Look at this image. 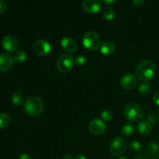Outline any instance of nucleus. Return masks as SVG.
<instances>
[{"label": "nucleus", "instance_id": "12", "mask_svg": "<svg viewBox=\"0 0 159 159\" xmlns=\"http://www.w3.org/2000/svg\"><path fill=\"white\" fill-rule=\"evenodd\" d=\"M136 77L132 74H127L123 76L120 79V84L124 89H132L137 85Z\"/></svg>", "mask_w": 159, "mask_h": 159}, {"label": "nucleus", "instance_id": "23", "mask_svg": "<svg viewBox=\"0 0 159 159\" xmlns=\"http://www.w3.org/2000/svg\"><path fill=\"white\" fill-rule=\"evenodd\" d=\"M148 122L150 123L151 124H153V125H156L158 123V120H159V116L157 113L155 112H152L150 114L148 115Z\"/></svg>", "mask_w": 159, "mask_h": 159}, {"label": "nucleus", "instance_id": "9", "mask_svg": "<svg viewBox=\"0 0 159 159\" xmlns=\"http://www.w3.org/2000/svg\"><path fill=\"white\" fill-rule=\"evenodd\" d=\"M82 7L89 13H96L102 7V2L100 0H84Z\"/></svg>", "mask_w": 159, "mask_h": 159}, {"label": "nucleus", "instance_id": "17", "mask_svg": "<svg viewBox=\"0 0 159 159\" xmlns=\"http://www.w3.org/2000/svg\"><path fill=\"white\" fill-rule=\"evenodd\" d=\"M102 16L107 20H112L115 17V12L111 6H106L102 11Z\"/></svg>", "mask_w": 159, "mask_h": 159}, {"label": "nucleus", "instance_id": "13", "mask_svg": "<svg viewBox=\"0 0 159 159\" xmlns=\"http://www.w3.org/2000/svg\"><path fill=\"white\" fill-rule=\"evenodd\" d=\"M61 43L62 48L68 52H75L77 49V43H76L75 40L70 37H63Z\"/></svg>", "mask_w": 159, "mask_h": 159}, {"label": "nucleus", "instance_id": "31", "mask_svg": "<svg viewBox=\"0 0 159 159\" xmlns=\"http://www.w3.org/2000/svg\"><path fill=\"white\" fill-rule=\"evenodd\" d=\"M73 159H86L85 156H83V155H76L75 157H74V158Z\"/></svg>", "mask_w": 159, "mask_h": 159}, {"label": "nucleus", "instance_id": "26", "mask_svg": "<svg viewBox=\"0 0 159 159\" xmlns=\"http://www.w3.org/2000/svg\"><path fill=\"white\" fill-rule=\"evenodd\" d=\"M87 59L84 55H78L75 58V63L78 65H82L86 62Z\"/></svg>", "mask_w": 159, "mask_h": 159}, {"label": "nucleus", "instance_id": "36", "mask_svg": "<svg viewBox=\"0 0 159 159\" xmlns=\"http://www.w3.org/2000/svg\"><path fill=\"white\" fill-rule=\"evenodd\" d=\"M118 159H128L127 158H126V157L123 156V157H120V158H119Z\"/></svg>", "mask_w": 159, "mask_h": 159}, {"label": "nucleus", "instance_id": "20", "mask_svg": "<svg viewBox=\"0 0 159 159\" xmlns=\"http://www.w3.org/2000/svg\"><path fill=\"white\" fill-rule=\"evenodd\" d=\"M26 53L24 51H17L13 56V59L17 62H23L26 59Z\"/></svg>", "mask_w": 159, "mask_h": 159}, {"label": "nucleus", "instance_id": "2", "mask_svg": "<svg viewBox=\"0 0 159 159\" xmlns=\"http://www.w3.org/2000/svg\"><path fill=\"white\" fill-rule=\"evenodd\" d=\"M43 110V102L40 97L31 96L26 100L24 103V110L31 116H38Z\"/></svg>", "mask_w": 159, "mask_h": 159}, {"label": "nucleus", "instance_id": "30", "mask_svg": "<svg viewBox=\"0 0 159 159\" xmlns=\"http://www.w3.org/2000/svg\"><path fill=\"white\" fill-rule=\"evenodd\" d=\"M19 159H31V158L29 155H27V154H22L20 156V158H19Z\"/></svg>", "mask_w": 159, "mask_h": 159}, {"label": "nucleus", "instance_id": "27", "mask_svg": "<svg viewBox=\"0 0 159 159\" xmlns=\"http://www.w3.org/2000/svg\"><path fill=\"white\" fill-rule=\"evenodd\" d=\"M7 9V4L3 0H0V14L4 13Z\"/></svg>", "mask_w": 159, "mask_h": 159}, {"label": "nucleus", "instance_id": "1", "mask_svg": "<svg viewBox=\"0 0 159 159\" xmlns=\"http://www.w3.org/2000/svg\"><path fill=\"white\" fill-rule=\"evenodd\" d=\"M155 71V67L153 62L149 60H144L140 62L136 68V75L138 79L144 82H148L153 77Z\"/></svg>", "mask_w": 159, "mask_h": 159}, {"label": "nucleus", "instance_id": "6", "mask_svg": "<svg viewBox=\"0 0 159 159\" xmlns=\"http://www.w3.org/2000/svg\"><path fill=\"white\" fill-rule=\"evenodd\" d=\"M127 149V141L124 138L117 137L111 141L110 144V152L114 156H120L125 152Z\"/></svg>", "mask_w": 159, "mask_h": 159}, {"label": "nucleus", "instance_id": "4", "mask_svg": "<svg viewBox=\"0 0 159 159\" xmlns=\"http://www.w3.org/2000/svg\"><path fill=\"white\" fill-rule=\"evenodd\" d=\"M82 43L85 48H86L89 51H96L99 49L100 46L101 40L97 34L93 31H89L84 34Z\"/></svg>", "mask_w": 159, "mask_h": 159}, {"label": "nucleus", "instance_id": "32", "mask_svg": "<svg viewBox=\"0 0 159 159\" xmlns=\"http://www.w3.org/2000/svg\"><path fill=\"white\" fill-rule=\"evenodd\" d=\"M134 159H148V158L146 156H144V155H139V156H138Z\"/></svg>", "mask_w": 159, "mask_h": 159}, {"label": "nucleus", "instance_id": "18", "mask_svg": "<svg viewBox=\"0 0 159 159\" xmlns=\"http://www.w3.org/2000/svg\"><path fill=\"white\" fill-rule=\"evenodd\" d=\"M135 130V127L131 124H126L122 127V133L126 136H130L134 134Z\"/></svg>", "mask_w": 159, "mask_h": 159}, {"label": "nucleus", "instance_id": "22", "mask_svg": "<svg viewBox=\"0 0 159 159\" xmlns=\"http://www.w3.org/2000/svg\"><path fill=\"white\" fill-rule=\"evenodd\" d=\"M151 85L149 83H141L139 86V92L143 96H147L151 93Z\"/></svg>", "mask_w": 159, "mask_h": 159}, {"label": "nucleus", "instance_id": "16", "mask_svg": "<svg viewBox=\"0 0 159 159\" xmlns=\"http://www.w3.org/2000/svg\"><path fill=\"white\" fill-rule=\"evenodd\" d=\"M159 152V144L156 142H150L146 147V152L149 155H154Z\"/></svg>", "mask_w": 159, "mask_h": 159}, {"label": "nucleus", "instance_id": "7", "mask_svg": "<svg viewBox=\"0 0 159 159\" xmlns=\"http://www.w3.org/2000/svg\"><path fill=\"white\" fill-rule=\"evenodd\" d=\"M51 44L44 40H39L34 43L33 50L38 56L47 55L51 51Z\"/></svg>", "mask_w": 159, "mask_h": 159}, {"label": "nucleus", "instance_id": "25", "mask_svg": "<svg viewBox=\"0 0 159 159\" xmlns=\"http://www.w3.org/2000/svg\"><path fill=\"white\" fill-rule=\"evenodd\" d=\"M130 149L133 152H138L141 149V144L136 141H133L130 143Z\"/></svg>", "mask_w": 159, "mask_h": 159}, {"label": "nucleus", "instance_id": "24", "mask_svg": "<svg viewBox=\"0 0 159 159\" xmlns=\"http://www.w3.org/2000/svg\"><path fill=\"white\" fill-rule=\"evenodd\" d=\"M101 116L104 120L110 121L113 117V113L110 110H102V113H101Z\"/></svg>", "mask_w": 159, "mask_h": 159}, {"label": "nucleus", "instance_id": "8", "mask_svg": "<svg viewBox=\"0 0 159 159\" xmlns=\"http://www.w3.org/2000/svg\"><path fill=\"white\" fill-rule=\"evenodd\" d=\"M2 43L3 48L9 52H13L19 47L18 40L16 37L12 35L5 36L2 40Z\"/></svg>", "mask_w": 159, "mask_h": 159}, {"label": "nucleus", "instance_id": "35", "mask_svg": "<svg viewBox=\"0 0 159 159\" xmlns=\"http://www.w3.org/2000/svg\"><path fill=\"white\" fill-rule=\"evenodd\" d=\"M152 159H159V154H158V155H155V156L152 158Z\"/></svg>", "mask_w": 159, "mask_h": 159}, {"label": "nucleus", "instance_id": "29", "mask_svg": "<svg viewBox=\"0 0 159 159\" xmlns=\"http://www.w3.org/2000/svg\"><path fill=\"white\" fill-rule=\"evenodd\" d=\"M132 2H133V4L136 5V6H141V5H142L143 3H144V0H134V1H132Z\"/></svg>", "mask_w": 159, "mask_h": 159}, {"label": "nucleus", "instance_id": "11", "mask_svg": "<svg viewBox=\"0 0 159 159\" xmlns=\"http://www.w3.org/2000/svg\"><path fill=\"white\" fill-rule=\"evenodd\" d=\"M13 65V57L9 53L0 54V71H9Z\"/></svg>", "mask_w": 159, "mask_h": 159}, {"label": "nucleus", "instance_id": "15", "mask_svg": "<svg viewBox=\"0 0 159 159\" xmlns=\"http://www.w3.org/2000/svg\"><path fill=\"white\" fill-rule=\"evenodd\" d=\"M115 45L113 42H104L100 48V51L103 54H110L114 51Z\"/></svg>", "mask_w": 159, "mask_h": 159}, {"label": "nucleus", "instance_id": "28", "mask_svg": "<svg viewBox=\"0 0 159 159\" xmlns=\"http://www.w3.org/2000/svg\"><path fill=\"white\" fill-rule=\"evenodd\" d=\"M153 100L157 105L159 106V90L156 91L153 95Z\"/></svg>", "mask_w": 159, "mask_h": 159}, {"label": "nucleus", "instance_id": "14", "mask_svg": "<svg viewBox=\"0 0 159 159\" xmlns=\"http://www.w3.org/2000/svg\"><path fill=\"white\" fill-rule=\"evenodd\" d=\"M138 130L142 134L148 135L152 132V125L148 121H141L138 124Z\"/></svg>", "mask_w": 159, "mask_h": 159}, {"label": "nucleus", "instance_id": "5", "mask_svg": "<svg viewBox=\"0 0 159 159\" xmlns=\"http://www.w3.org/2000/svg\"><path fill=\"white\" fill-rule=\"evenodd\" d=\"M75 64V59L71 54H64L57 61V68L61 72L67 73L71 71Z\"/></svg>", "mask_w": 159, "mask_h": 159}, {"label": "nucleus", "instance_id": "21", "mask_svg": "<svg viewBox=\"0 0 159 159\" xmlns=\"http://www.w3.org/2000/svg\"><path fill=\"white\" fill-rule=\"evenodd\" d=\"M12 101L15 105L21 106L23 102V97L21 93H14L12 95Z\"/></svg>", "mask_w": 159, "mask_h": 159}, {"label": "nucleus", "instance_id": "3", "mask_svg": "<svg viewBox=\"0 0 159 159\" xmlns=\"http://www.w3.org/2000/svg\"><path fill=\"white\" fill-rule=\"evenodd\" d=\"M124 115L128 120L136 122L140 120L144 116L142 107L137 103L127 104L124 109Z\"/></svg>", "mask_w": 159, "mask_h": 159}, {"label": "nucleus", "instance_id": "33", "mask_svg": "<svg viewBox=\"0 0 159 159\" xmlns=\"http://www.w3.org/2000/svg\"><path fill=\"white\" fill-rule=\"evenodd\" d=\"M115 0H111V1H107V0H104V2L107 3V4H112V3L115 2Z\"/></svg>", "mask_w": 159, "mask_h": 159}, {"label": "nucleus", "instance_id": "34", "mask_svg": "<svg viewBox=\"0 0 159 159\" xmlns=\"http://www.w3.org/2000/svg\"><path fill=\"white\" fill-rule=\"evenodd\" d=\"M63 159H71V156L70 155H65V156H64Z\"/></svg>", "mask_w": 159, "mask_h": 159}, {"label": "nucleus", "instance_id": "19", "mask_svg": "<svg viewBox=\"0 0 159 159\" xmlns=\"http://www.w3.org/2000/svg\"><path fill=\"white\" fill-rule=\"evenodd\" d=\"M9 122H10V118L9 115L4 113H0V128L7 127Z\"/></svg>", "mask_w": 159, "mask_h": 159}, {"label": "nucleus", "instance_id": "10", "mask_svg": "<svg viewBox=\"0 0 159 159\" xmlns=\"http://www.w3.org/2000/svg\"><path fill=\"white\" fill-rule=\"evenodd\" d=\"M89 130L94 134H101L103 133L107 128L105 122L100 119H94L89 123Z\"/></svg>", "mask_w": 159, "mask_h": 159}, {"label": "nucleus", "instance_id": "37", "mask_svg": "<svg viewBox=\"0 0 159 159\" xmlns=\"http://www.w3.org/2000/svg\"><path fill=\"white\" fill-rule=\"evenodd\" d=\"M158 116H159V112H158Z\"/></svg>", "mask_w": 159, "mask_h": 159}]
</instances>
